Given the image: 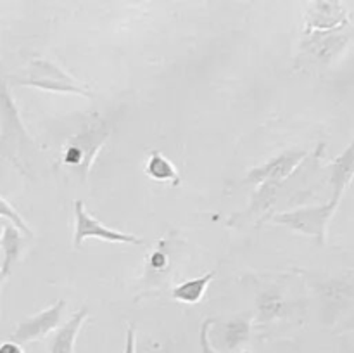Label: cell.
Returning <instances> with one entry per match:
<instances>
[{
	"instance_id": "cell-1",
	"label": "cell",
	"mask_w": 354,
	"mask_h": 353,
	"mask_svg": "<svg viewBox=\"0 0 354 353\" xmlns=\"http://www.w3.org/2000/svg\"><path fill=\"white\" fill-rule=\"evenodd\" d=\"M109 137V130L104 123L88 125L83 132L69 138L64 152H62V161L66 166L76 170L82 179H86V175L92 170L93 161L97 154L106 144Z\"/></svg>"
},
{
	"instance_id": "cell-2",
	"label": "cell",
	"mask_w": 354,
	"mask_h": 353,
	"mask_svg": "<svg viewBox=\"0 0 354 353\" xmlns=\"http://www.w3.org/2000/svg\"><path fill=\"white\" fill-rule=\"evenodd\" d=\"M30 75L28 78L17 80L19 85L35 87V89L47 90V92L61 93H78V96L90 97L92 92L83 83L73 78L66 71H62L57 64L47 59H33L30 64Z\"/></svg>"
},
{
	"instance_id": "cell-3",
	"label": "cell",
	"mask_w": 354,
	"mask_h": 353,
	"mask_svg": "<svg viewBox=\"0 0 354 353\" xmlns=\"http://www.w3.org/2000/svg\"><path fill=\"white\" fill-rule=\"evenodd\" d=\"M337 206L332 204L330 201L320 206H308V208H297L292 211H283V213L275 215L273 221L275 224L289 227L292 230L299 232V234L311 235V237L318 239L320 244H324L327 239V227L330 218L334 217Z\"/></svg>"
},
{
	"instance_id": "cell-4",
	"label": "cell",
	"mask_w": 354,
	"mask_h": 353,
	"mask_svg": "<svg viewBox=\"0 0 354 353\" xmlns=\"http://www.w3.org/2000/svg\"><path fill=\"white\" fill-rule=\"evenodd\" d=\"M86 239H102L107 242H124V244H144V239L133 234L114 230L106 227L100 220L85 210V203L80 199L75 201V235H73V246L76 249L82 248Z\"/></svg>"
},
{
	"instance_id": "cell-5",
	"label": "cell",
	"mask_w": 354,
	"mask_h": 353,
	"mask_svg": "<svg viewBox=\"0 0 354 353\" xmlns=\"http://www.w3.org/2000/svg\"><path fill=\"white\" fill-rule=\"evenodd\" d=\"M66 305L68 303L64 300H57L52 307L45 308V310L21 320L17 324V327L14 329L12 334H10V339L19 343V345L44 339L45 336H48L52 331H55L61 325Z\"/></svg>"
},
{
	"instance_id": "cell-6",
	"label": "cell",
	"mask_w": 354,
	"mask_h": 353,
	"mask_svg": "<svg viewBox=\"0 0 354 353\" xmlns=\"http://www.w3.org/2000/svg\"><path fill=\"white\" fill-rule=\"evenodd\" d=\"M306 152L304 151H290L283 152V154L277 156V158L270 159L265 165L258 166L252 170L248 175V180L251 183H261V182H280L286 176H289L294 170L299 166L303 161Z\"/></svg>"
},
{
	"instance_id": "cell-7",
	"label": "cell",
	"mask_w": 354,
	"mask_h": 353,
	"mask_svg": "<svg viewBox=\"0 0 354 353\" xmlns=\"http://www.w3.org/2000/svg\"><path fill=\"white\" fill-rule=\"evenodd\" d=\"M328 170H330V187H332L330 203L335 204V206H339L341 197L344 196L346 189L351 185L354 179V141L344 149L342 154H339L337 158L330 163Z\"/></svg>"
},
{
	"instance_id": "cell-8",
	"label": "cell",
	"mask_w": 354,
	"mask_h": 353,
	"mask_svg": "<svg viewBox=\"0 0 354 353\" xmlns=\"http://www.w3.org/2000/svg\"><path fill=\"white\" fill-rule=\"evenodd\" d=\"M86 318H88V308L86 307L73 314V317L55 331L48 353H75L76 338H78L80 329L85 324Z\"/></svg>"
},
{
	"instance_id": "cell-9",
	"label": "cell",
	"mask_w": 354,
	"mask_h": 353,
	"mask_svg": "<svg viewBox=\"0 0 354 353\" xmlns=\"http://www.w3.org/2000/svg\"><path fill=\"white\" fill-rule=\"evenodd\" d=\"M348 24V10L341 3H315L310 7V28L334 31Z\"/></svg>"
},
{
	"instance_id": "cell-10",
	"label": "cell",
	"mask_w": 354,
	"mask_h": 353,
	"mask_svg": "<svg viewBox=\"0 0 354 353\" xmlns=\"http://www.w3.org/2000/svg\"><path fill=\"white\" fill-rule=\"evenodd\" d=\"M24 239L23 232L12 224H3L2 232H0V248L3 251V262L0 265L2 272L6 273L7 277L12 272V266L16 265L17 260L21 258V253H23Z\"/></svg>"
},
{
	"instance_id": "cell-11",
	"label": "cell",
	"mask_w": 354,
	"mask_h": 353,
	"mask_svg": "<svg viewBox=\"0 0 354 353\" xmlns=\"http://www.w3.org/2000/svg\"><path fill=\"white\" fill-rule=\"evenodd\" d=\"M144 172L149 179L159 183L169 182L173 187H176L182 182L176 166L159 151H152L151 154H149L147 163H145L144 166Z\"/></svg>"
},
{
	"instance_id": "cell-12",
	"label": "cell",
	"mask_w": 354,
	"mask_h": 353,
	"mask_svg": "<svg viewBox=\"0 0 354 353\" xmlns=\"http://www.w3.org/2000/svg\"><path fill=\"white\" fill-rule=\"evenodd\" d=\"M213 277H214V272H207L206 275L185 280V282H182L180 286H176L175 289H173L171 298L173 300L180 301V303L197 305L201 300H203L204 294H206L207 286H209Z\"/></svg>"
},
{
	"instance_id": "cell-13",
	"label": "cell",
	"mask_w": 354,
	"mask_h": 353,
	"mask_svg": "<svg viewBox=\"0 0 354 353\" xmlns=\"http://www.w3.org/2000/svg\"><path fill=\"white\" fill-rule=\"evenodd\" d=\"M249 334V324L242 320H235L227 324L225 327V338H223V345L225 348L230 350V352H235L237 348H241L244 345V341L248 339Z\"/></svg>"
},
{
	"instance_id": "cell-14",
	"label": "cell",
	"mask_w": 354,
	"mask_h": 353,
	"mask_svg": "<svg viewBox=\"0 0 354 353\" xmlns=\"http://www.w3.org/2000/svg\"><path fill=\"white\" fill-rule=\"evenodd\" d=\"M0 218L7 220V221H9V224L16 225V227L19 228V230L23 232V234L30 235V237H31V235H33V232H31V228L28 227V224H26V221H24V218L21 217V215L17 213L16 208H14L12 204L9 203V201L3 199L2 196H0Z\"/></svg>"
},
{
	"instance_id": "cell-15",
	"label": "cell",
	"mask_w": 354,
	"mask_h": 353,
	"mask_svg": "<svg viewBox=\"0 0 354 353\" xmlns=\"http://www.w3.org/2000/svg\"><path fill=\"white\" fill-rule=\"evenodd\" d=\"M213 325V318H206L201 325V332H199V346H201V353H220L213 348L209 339V329Z\"/></svg>"
},
{
	"instance_id": "cell-16",
	"label": "cell",
	"mask_w": 354,
	"mask_h": 353,
	"mask_svg": "<svg viewBox=\"0 0 354 353\" xmlns=\"http://www.w3.org/2000/svg\"><path fill=\"white\" fill-rule=\"evenodd\" d=\"M0 353H24V350H23V345L9 339V341L0 343Z\"/></svg>"
},
{
	"instance_id": "cell-17",
	"label": "cell",
	"mask_w": 354,
	"mask_h": 353,
	"mask_svg": "<svg viewBox=\"0 0 354 353\" xmlns=\"http://www.w3.org/2000/svg\"><path fill=\"white\" fill-rule=\"evenodd\" d=\"M123 353H135V331H133V327H128L127 345H124V352Z\"/></svg>"
},
{
	"instance_id": "cell-18",
	"label": "cell",
	"mask_w": 354,
	"mask_h": 353,
	"mask_svg": "<svg viewBox=\"0 0 354 353\" xmlns=\"http://www.w3.org/2000/svg\"><path fill=\"white\" fill-rule=\"evenodd\" d=\"M151 263H152V266H154V269H162V266H165V263H166V255H165V253H161V251L154 253V255H152V258H151Z\"/></svg>"
},
{
	"instance_id": "cell-19",
	"label": "cell",
	"mask_w": 354,
	"mask_h": 353,
	"mask_svg": "<svg viewBox=\"0 0 354 353\" xmlns=\"http://www.w3.org/2000/svg\"><path fill=\"white\" fill-rule=\"evenodd\" d=\"M6 280H7V275L2 272V269H0V293H2V286H3V282H6Z\"/></svg>"
}]
</instances>
